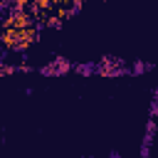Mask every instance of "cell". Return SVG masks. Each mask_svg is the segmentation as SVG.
Returning <instances> with one entry per match:
<instances>
[{"mask_svg": "<svg viewBox=\"0 0 158 158\" xmlns=\"http://www.w3.org/2000/svg\"><path fill=\"white\" fill-rule=\"evenodd\" d=\"M27 2H30V0H15V5H17V7H25Z\"/></svg>", "mask_w": 158, "mask_h": 158, "instance_id": "6da1fadb", "label": "cell"}]
</instances>
